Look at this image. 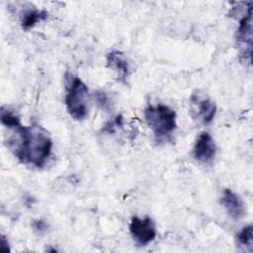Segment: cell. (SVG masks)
<instances>
[{"label": "cell", "mask_w": 253, "mask_h": 253, "mask_svg": "<svg viewBox=\"0 0 253 253\" xmlns=\"http://www.w3.org/2000/svg\"><path fill=\"white\" fill-rule=\"evenodd\" d=\"M33 227L36 231H38L39 233H42L43 231L46 230L47 225L43 220H34L33 222Z\"/></svg>", "instance_id": "cell-12"}, {"label": "cell", "mask_w": 253, "mask_h": 253, "mask_svg": "<svg viewBox=\"0 0 253 253\" xmlns=\"http://www.w3.org/2000/svg\"><path fill=\"white\" fill-rule=\"evenodd\" d=\"M144 118L157 142H164L171 138L177 126L174 110L163 104L150 105L144 110Z\"/></svg>", "instance_id": "cell-2"}, {"label": "cell", "mask_w": 253, "mask_h": 253, "mask_svg": "<svg viewBox=\"0 0 253 253\" xmlns=\"http://www.w3.org/2000/svg\"><path fill=\"white\" fill-rule=\"evenodd\" d=\"M220 203L227 213L234 219H240L246 214V208L243 201L230 189H224Z\"/></svg>", "instance_id": "cell-9"}, {"label": "cell", "mask_w": 253, "mask_h": 253, "mask_svg": "<svg viewBox=\"0 0 253 253\" xmlns=\"http://www.w3.org/2000/svg\"><path fill=\"white\" fill-rule=\"evenodd\" d=\"M1 123L8 129L7 146L15 157L24 164L42 168L52 150V140L48 131L39 125L24 126L14 114L1 111Z\"/></svg>", "instance_id": "cell-1"}, {"label": "cell", "mask_w": 253, "mask_h": 253, "mask_svg": "<svg viewBox=\"0 0 253 253\" xmlns=\"http://www.w3.org/2000/svg\"><path fill=\"white\" fill-rule=\"evenodd\" d=\"M236 44L240 61L245 65H250L252 57V9L239 20L236 31Z\"/></svg>", "instance_id": "cell-4"}, {"label": "cell", "mask_w": 253, "mask_h": 253, "mask_svg": "<svg viewBox=\"0 0 253 253\" xmlns=\"http://www.w3.org/2000/svg\"><path fill=\"white\" fill-rule=\"evenodd\" d=\"M129 231L132 239L139 246H146L156 237L154 221L148 216L144 218L133 216L129 223Z\"/></svg>", "instance_id": "cell-5"}, {"label": "cell", "mask_w": 253, "mask_h": 253, "mask_svg": "<svg viewBox=\"0 0 253 253\" xmlns=\"http://www.w3.org/2000/svg\"><path fill=\"white\" fill-rule=\"evenodd\" d=\"M65 106L68 114L76 121L84 120L89 111V91L86 84L76 76L67 80Z\"/></svg>", "instance_id": "cell-3"}, {"label": "cell", "mask_w": 253, "mask_h": 253, "mask_svg": "<svg viewBox=\"0 0 253 253\" xmlns=\"http://www.w3.org/2000/svg\"><path fill=\"white\" fill-rule=\"evenodd\" d=\"M48 18V13L44 10H38V9H30L22 15L21 26L23 30L28 31L33 28L37 23L41 21H44Z\"/></svg>", "instance_id": "cell-10"}, {"label": "cell", "mask_w": 253, "mask_h": 253, "mask_svg": "<svg viewBox=\"0 0 253 253\" xmlns=\"http://www.w3.org/2000/svg\"><path fill=\"white\" fill-rule=\"evenodd\" d=\"M252 225L245 226L238 234H237V241L240 245L247 248L249 251H252L253 248V232H252Z\"/></svg>", "instance_id": "cell-11"}, {"label": "cell", "mask_w": 253, "mask_h": 253, "mask_svg": "<svg viewBox=\"0 0 253 253\" xmlns=\"http://www.w3.org/2000/svg\"><path fill=\"white\" fill-rule=\"evenodd\" d=\"M215 153L216 145L213 138L209 132L202 131L193 147L194 158L203 164H211L215 157Z\"/></svg>", "instance_id": "cell-6"}, {"label": "cell", "mask_w": 253, "mask_h": 253, "mask_svg": "<svg viewBox=\"0 0 253 253\" xmlns=\"http://www.w3.org/2000/svg\"><path fill=\"white\" fill-rule=\"evenodd\" d=\"M191 102L192 111L195 113L196 118H198L204 124H210L213 120L216 114V106L212 101L207 97L193 94Z\"/></svg>", "instance_id": "cell-7"}, {"label": "cell", "mask_w": 253, "mask_h": 253, "mask_svg": "<svg viewBox=\"0 0 253 253\" xmlns=\"http://www.w3.org/2000/svg\"><path fill=\"white\" fill-rule=\"evenodd\" d=\"M107 66L113 70L117 79L126 83L129 76V65L125 53L120 50H112L107 54Z\"/></svg>", "instance_id": "cell-8"}]
</instances>
